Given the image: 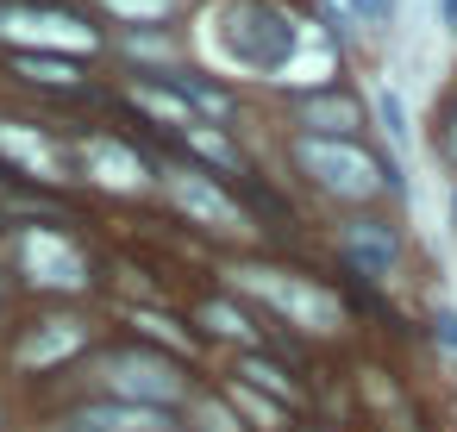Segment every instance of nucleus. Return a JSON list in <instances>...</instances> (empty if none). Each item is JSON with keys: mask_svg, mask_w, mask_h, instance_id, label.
<instances>
[{"mask_svg": "<svg viewBox=\"0 0 457 432\" xmlns=\"http://www.w3.org/2000/svg\"><path fill=\"white\" fill-rule=\"evenodd\" d=\"M213 26H220V51L245 70H263V76L288 70L301 51V20L270 7V0H226L213 13Z\"/></svg>", "mask_w": 457, "mask_h": 432, "instance_id": "f257e3e1", "label": "nucleus"}, {"mask_svg": "<svg viewBox=\"0 0 457 432\" xmlns=\"http://www.w3.org/2000/svg\"><path fill=\"white\" fill-rule=\"evenodd\" d=\"M295 157H301V170L326 188V195H338V201H376L382 195V163L363 151V145H351V138H301L295 145Z\"/></svg>", "mask_w": 457, "mask_h": 432, "instance_id": "f03ea898", "label": "nucleus"}, {"mask_svg": "<svg viewBox=\"0 0 457 432\" xmlns=\"http://www.w3.org/2000/svg\"><path fill=\"white\" fill-rule=\"evenodd\" d=\"M238 282H245V288H257L276 313H288V320H295V326H307V332H338V326H345L338 295H326V288H313V282H301V276H282V270L251 263V270H238Z\"/></svg>", "mask_w": 457, "mask_h": 432, "instance_id": "7ed1b4c3", "label": "nucleus"}, {"mask_svg": "<svg viewBox=\"0 0 457 432\" xmlns=\"http://www.w3.org/2000/svg\"><path fill=\"white\" fill-rule=\"evenodd\" d=\"M0 38L26 45L32 57H76L95 51V32L70 13H38V7H0Z\"/></svg>", "mask_w": 457, "mask_h": 432, "instance_id": "20e7f679", "label": "nucleus"}, {"mask_svg": "<svg viewBox=\"0 0 457 432\" xmlns=\"http://www.w3.org/2000/svg\"><path fill=\"white\" fill-rule=\"evenodd\" d=\"M101 382L113 388V401H138V407H170L182 395V376L170 357H145V351H126V357H107L101 363Z\"/></svg>", "mask_w": 457, "mask_h": 432, "instance_id": "39448f33", "label": "nucleus"}, {"mask_svg": "<svg viewBox=\"0 0 457 432\" xmlns=\"http://www.w3.org/2000/svg\"><path fill=\"white\" fill-rule=\"evenodd\" d=\"M20 257H26V270H32L38 288H88V257L63 232H51V226L26 232L20 238Z\"/></svg>", "mask_w": 457, "mask_h": 432, "instance_id": "423d86ee", "label": "nucleus"}, {"mask_svg": "<svg viewBox=\"0 0 457 432\" xmlns=\"http://www.w3.org/2000/svg\"><path fill=\"white\" fill-rule=\"evenodd\" d=\"M170 188H176V201H182V207H188L207 232H238V226H245L238 201H226V195H220L201 170H176V176H170Z\"/></svg>", "mask_w": 457, "mask_h": 432, "instance_id": "0eeeda50", "label": "nucleus"}, {"mask_svg": "<svg viewBox=\"0 0 457 432\" xmlns=\"http://www.w3.org/2000/svg\"><path fill=\"white\" fill-rule=\"evenodd\" d=\"M63 426L70 432H170V413L138 401H101V407H76Z\"/></svg>", "mask_w": 457, "mask_h": 432, "instance_id": "6e6552de", "label": "nucleus"}, {"mask_svg": "<svg viewBox=\"0 0 457 432\" xmlns=\"http://www.w3.org/2000/svg\"><path fill=\"white\" fill-rule=\"evenodd\" d=\"M82 170L101 182V188H145V157L113 145V138H88L82 145Z\"/></svg>", "mask_w": 457, "mask_h": 432, "instance_id": "1a4fd4ad", "label": "nucleus"}, {"mask_svg": "<svg viewBox=\"0 0 457 432\" xmlns=\"http://www.w3.org/2000/svg\"><path fill=\"white\" fill-rule=\"evenodd\" d=\"M345 257L363 270V276H388L395 270V232L382 220H351L345 226Z\"/></svg>", "mask_w": 457, "mask_h": 432, "instance_id": "9d476101", "label": "nucleus"}, {"mask_svg": "<svg viewBox=\"0 0 457 432\" xmlns=\"http://www.w3.org/2000/svg\"><path fill=\"white\" fill-rule=\"evenodd\" d=\"M82 338H88L82 320H45V326L20 345V363H26V370H51V363H63L70 351H82Z\"/></svg>", "mask_w": 457, "mask_h": 432, "instance_id": "9b49d317", "label": "nucleus"}, {"mask_svg": "<svg viewBox=\"0 0 457 432\" xmlns=\"http://www.w3.org/2000/svg\"><path fill=\"white\" fill-rule=\"evenodd\" d=\"M0 151H7L20 170L45 176V182H57V176H63V163H57V151H51V138L26 132V126H0Z\"/></svg>", "mask_w": 457, "mask_h": 432, "instance_id": "f8f14e48", "label": "nucleus"}, {"mask_svg": "<svg viewBox=\"0 0 457 432\" xmlns=\"http://www.w3.org/2000/svg\"><path fill=\"white\" fill-rule=\"evenodd\" d=\"M301 126H313V138H351L357 107L345 95H313V101H301Z\"/></svg>", "mask_w": 457, "mask_h": 432, "instance_id": "ddd939ff", "label": "nucleus"}, {"mask_svg": "<svg viewBox=\"0 0 457 432\" xmlns=\"http://www.w3.org/2000/svg\"><path fill=\"white\" fill-rule=\"evenodd\" d=\"M26 82H45V88H76L82 82V70H76V57H32V51H20V63H13Z\"/></svg>", "mask_w": 457, "mask_h": 432, "instance_id": "4468645a", "label": "nucleus"}, {"mask_svg": "<svg viewBox=\"0 0 457 432\" xmlns=\"http://www.w3.org/2000/svg\"><path fill=\"white\" fill-rule=\"evenodd\" d=\"M132 101H138V107H151L157 120L182 126V132H188V126H201V113H195V107H188L176 88H157V82H145V88H132Z\"/></svg>", "mask_w": 457, "mask_h": 432, "instance_id": "2eb2a0df", "label": "nucleus"}, {"mask_svg": "<svg viewBox=\"0 0 457 432\" xmlns=\"http://www.w3.org/2000/svg\"><path fill=\"white\" fill-rule=\"evenodd\" d=\"M201 326H207V332H220V338H238V345H251V320H245L232 301H207V307H201Z\"/></svg>", "mask_w": 457, "mask_h": 432, "instance_id": "dca6fc26", "label": "nucleus"}, {"mask_svg": "<svg viewBox=\"0 0 457 432\" xmlns=\"http://www.w3.org/2000/svg\"><path fill=\"white\" fill-rule=\"evenodd\" d=\"M238 376H251V388H263V395H295V382L263 357H238Z\"/></svg>", "mask_w": 457, "mask_h": 432, "instance_id": "f3484780", "label": "nucleus"}, {"mask_svg": "<svg viewBox=\"0 0 457 432\" xmlns=\"http://www.w3.org/2000/svg\"><path fill=\"white\" fill-rule=\"evenodd\" d=\"M376 113H382L388 138H395V145H407V113H401V95H395V88H382V95H376Z\"/></svg>", "mask_w": 457, "mask_h": 432, "instance_id": "a211bd4d", "label": "nucleus"}, {"mask_svg": "<svg viewBox=\"0 0 457 432\" xmlns=\"http://www.w3.org/2000/svg\"><path fill=\"white\" fill-rule=\"evenodd\" d=\"M132 326H138V332H151L157 345H176V351L188 345V332H176V320H163V313H132Z\"/></svg>", "mask_w": 457, "mask_h": 432, "instance_id": "6ab92c4d", "label": "nucleus"}, {"mask_svg": "<svg viewBox=\"0 0 457 432\" xmlns=\"http://www.w3.org/2000/svg\"><path fill=\"white\" fill-rule=\"evenodd\" d=\"M188 420H195L201 432H238V426H232V413H226L220 401H188Z\"/></svg>", "mask_w": 457, "mask_h": 432, "instance_id": "aec40b11", "label": "nucleus"}, {"mask_svg": "<svg viewBox=\"0 0 457 432\" xmlns=\"http://www.w3.org/2000/svg\"><path fill=\"white\" fill-rule=\"evenodd\" d=\"M101 7H113V13H126V20H163L176 0H101Z\"/></svg>", "mask_w": 457, "mask_h": 432, "instance_id": "412c9836", "label": "nucleus"}, {"mask_svg": "<svg viewBox=\"0 0 457 432\" xmlns=\"http://www.w3.org/2000/svg\"><path fill=\"white\" fill-rule=\"evenodd\" d=\"M188 145H195V151H207L213 163H232V151H226V145H220V138H213L207 126H188Z\"/></svg>", "mask_w": 457, "mask_h": 432, "instance_id": "4be33fe9", "label": "nucleus"}, {"mask_svg": "<svg viewBox=\"0 0 457 432\" xmlns=\"http://www.w3.org/2000/svg\"><path fill=\"white\" fill-rule=\"evenodd\" d=\"M351 7H357V20H363V26H382V20L395 13V0H351Z\"/></svg>", "mask_w": 457, "mask_h": 432, "instance_id": "5701e85b", "label": "nucleus"}, {"mask_svg": "<svg viewBox=\"0 0 457 432\" xmlns=\"http://www.w3.org/2000/svg\"><path fill=\"white\" fill-rule=\"evenodd\" d=\"M438 20H445V32H457V0H438Z\"/></svg>", "mask_w": 457, "mask_h": 432, "instance_id": "b1692460", "label": "nucleus"}]
</instances>
